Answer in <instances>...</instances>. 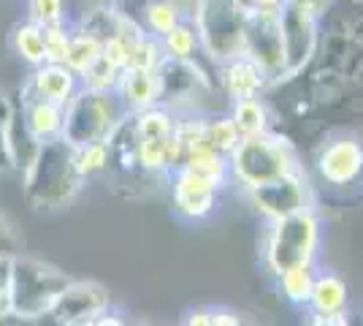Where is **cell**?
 I'll use <instances>...</instances> for the list:
<instances>
[{
    "instance_id": "obj_1",
    "label": "cell",
    "mask_w": 363,
    "mask_h": 326,
    "mask_svg": "<svg viewBox=\"0 0 363 326\" xmlns=\"http://www.w3.org/2000/svg\"><path fill=\"white\" fill-rule=\"evenodd\" d=\"M84 183L76 166V150L62 139H41L25 166V193L35 210H57L74 199Z\"/></svg>"
},
{
    "instance_id": "obj_2",
    "label": "cell",
    "mask_w": 363,
    "mask_h": 326,
    "mask_svg": "<svg viewBox=\"0 0 363 326\" xmlns=\"http://www.w3.org/2000/svg\"><path fill=\"white\" fill-rule=\"evenodd\" d=\"M228 163H230V180H236L244 190L272 183L277 177L298 169L293 144L272 131L242 136L233 153L228 156Z\"/></svg>"
},
{
    "instance_id": "obj_3",
    "label": "cell",
    "mask_w": 363,
    "mask_h": 326,
    "mask_svg": "<svg viewBox=\"0 0 363 326\" xmlns=\"http://www.w3.org/2000/svg\"><path fill=\"white\" fill-rule=\"evenodd\" d=\"M125 117H128V109L117 90L101 93V90L79 87L74 98L65 104L60 136L71 147H82L90 141H108Z\"/></svg>"
},
{
    "instance_id": "obj_4",
    "label": "cell",
    "mask_w": 363,
    "mask_h": 326,
    "mask_svg": "<svg viewBox=\"0 0 363 326\" xmlns=\"http://www.w3.org/2000/svg\"><path fill=\"white\" fill-rule=\"evenodd\" d=\"M320 245V220L312 210L296 215L269 220V232L263 239V261L279 278L293 266L315 264Z\"/></svg>"
},
{
    "instance_id": "obj_5",
    "label": "cell",
    "mask_w": 363,
    "mask_h": 326,
    "mask_svg": "<svg viewBox=\"0 0 363 326\" xmlns=\"http://www.w3.org/2000/svg\"><path fill=\"white\" fill-rule=\"evenodd\" d=\"M247 14L250 11L242 0H196L193 25L209 60L220 65L242 55Z\"/></svg>"
},
{
    "instance_id": "obj_6",
    "label": "cell",
    "mask_w": 363,
    "mask_h": 326,
    "mask_svg": "<svg viewBox=\"0 0 363 326\" xmlns=\"http://www.w3.org/2000/svg\"><path fill=\"white\" fill-rule=\"evenodd\" d=\"M71 278L38 259L11 261V313L19 318H41L57 305Z\"/></svg>"
},
{
    "instance_id": "obj_7",
    "label": "cell",
    "mask_w": 363,
    "mask_h": 326,
    "mask_svg": "<svg viewBox=\"0 0 363 326\" xmlns=\"http://www.w3.org/2000/svg\"><path fill=\"white\" fill-rule=\"evenodd\" d=\"M328 0H285L282 14V38H285V71L282 79H293L303 71L318 49V19Z\"/></svg>"
},
{
    "instance_id": "obj_8",
    "label": "cell",
    "mask_w": 363,
    "mask_h": 326,
    "mask_svg": "<svg viewBox=\"0 0 363 326\" xmlns=\"http://www.w3.org/2000/svg\"><path fill=\"white\" fill-rule=\"evenodd\" d=\"M242 55L250 58L272 82H282L285 71V38H282V14L279 9L250 11L244 28Z\"/></svg>"
},
{
    "instance_id": "obj_9",
    "label": "cell",
    "mask_w": 363,
    "mask_h": 326,
    "mask_svg": "<svg viewBox=\"0 0 363 326\" xmlns=\"http://www.w3.org/2000/svg\"><path fill=\"white\" fill-rule=\"evenodd\" d=\"M247 196L266 220H279V217L312 210V193H309V183L301 174V169L282 174L272 183L250 188Z\"/></svg>"
},
{
    "instance_id": "obj_10",
    "label": "cell",
    "mask_w": 363,
    "mask_h": 326,
    "mask_svg": "<svg viewBox=\"0 0 363 326\" xmlns=\"http://www.w3.org/2000/svg\"><path fill=\"white\" fill-rule=\"evenodd\" d=\"M111 308V294L106 286L95 280H71L60 294L57 305L49 315H55L57 324H95Z\"/></svg>"
},
{
    "instance_id": "obj_11",
    "label": "cell",
    "mask_w": 363,
    "mask_h": 326,
    "mask_svg": "<svg viewBox=\"0 0 363 326\" xmlns=\"http://www.w3.org/2000/svg\"><path fill=\"white\" fill-rule=\"evenodd\" d=\"M171 183H174V207L182 217L187 220H203L206 215H212L217 207V190L212 180L201 177L193 169L179 166L177 171H171Z\"/></svg>"
},
{
    "instance_id": "obj_12",
    "label": "cell",
    "mask_w": 363,
    "mask_h": 326,
    "mask_svg": "<svg viewBox=\"0 0 363 326\" xmlns=\"http://www.w3.org/2000/svg\"><path fill=\"white\" fill-rule=\"evenodd\" d=\"M320 177L331 185H350L363 171V144L352 136L331 141L318 158Z\"/></svg>"
},
{
    "instance_id": "obj_13",
    "label": "cell",
    "mask_w": 363,
    "mask_h": 326,
    "mask_svg": "<svg viewBox=\"0 0 363 326\" xmlns=\"http://www.w3.org/2000/svg\"><path fill=\"white\" fill-rule=\"evenodd\" d=\"M220 85L228 93V98L239 101V98H250V95L260 93L269 85V77L250 58L236 55L230 60L220 63Z\"/></svg>"
},
{
    "instance_id": "obj_14",
    "label": "cell",
    "mask_w": 363,
    "mask_h": 326,
    "mask_svg": "<svg viewBox=\"0 0 363 326\" xmlns=\"http://www.w3.org/2000/svg\"><path fill=\"white\" fill-rule=\"evenodd\" d=\"M82 87V82L65 63H41L35 65V74L30 79V93L57 101V104H68Z\"/></svg>"
},
{
    "instance_id": "obj_15",
    "label": "cell",
    "mask_w": 363,
    "mask_h": 326,
    "mask_svg": "<svg viewBox=\"0 0 363 326\" xmlns=\"http://www.w3.org/2000/svg\"><path fill=\"white\" fill-rule=\"evenodd\" d=\"M117 93H120L128 114L155 107V104H160V74L150 71V68H125Z\"/></svg>"
},
{
    "instance_id": "obj_16",
    "label": "cell",
    "mask_w": 363,
    "mask_h": 326,
    "mask_svg": "<svg viewBox=\"0 0 363 326\" xmlns=\"http://www.w3.org/2000/svg\"><path fill=\"white\" fill-rule=\"evenodd\" d=\"M62 114H65L62 104L41 98V95H33V101L28 104V114H25V128L30 131V136L35 141L60 136Z\"/></svg>"
},
{
    "instance_id": "obj_17",
    "label": "cell",
    "mask_w": 363,
    "mask_h": 326,
    "mask_svg": "<svg viewBox=\"0 0 363 326\" xmlns=\"http://www.w3.org/2000/svg\"><path fill=\"white\" fill-rule=\"evenodd\" d=\"M347 308V283L333 275V272H320L315 275V286L309 294V310L312 315H325V313H339Z\"/></svg>"
},
{
    "instance_id": "obj_18",
    "label": "cell",
    "mask_w": 363,
    "mask_h": 326,
    "mask_svg": "<svg viewBox=\"0 0 363 326\" xmlns=\"http://www.w3.org/2000/svg\"><path fill=\"white\" fill-rule=\"evenodd\" d=\"M104 55V41L90 31H76L71 33V44H68V55H65V65L74 71L76 77H82L92 63L101 60ZM82 82V79H79Z\"/></svg>"
},
{
    "instance_id": "obj_19",
    "label": "cell",
    "mask_w": 363,
    "mask_h": 326,
    "mask_svg": "<svg viewBox=\"0 0 363 326\" xmlns=\"http://www.w3.org/2000/svg\"><path fill=\"white\" fill-rule=\"evenodd\" d=\"M182 19H184V9L177 0H147L144 11H141L144 31L150 36H157V38H163L168 31H174Z\"/></svg>"
},
{
    "instance_id": "obj_20",
    "label": "cell",
    "mask_w": 363,
    "mask_h": 326,
    "mask_svg": "<svg viewBox=\"0 0 363 326\" xmlns=\"http://www.w3.org/2000/svg\"><path fill=\"white\" fill-rule=\"evenodd\" d=\"M182 166H184V169H193L196 174L206 177V180H212L217 188L228 185V180H230V163H228V156L212 150L209 144L201 147V150H196V153H190V156L184 158Z\"/></svg>"
},
{
    "instance_id": "obj_21",
    "label": "cell",
    "mask_w": 363,
    "mask_h": 326,
    "mask_svg": "<svg viewBox=\"0 0 363 326\" xmlns=\"http://www.w3.org/2000/svg\"><path fill=\"white\" fill-rule=\"evenodd\" d=\"M230 117H233V123H236L242 136H255V134H266L269 131V112H266V104L257 95L233 101Z\"/></svg>"
},
{
    "instance_id": "obj_22",
    "label": "cell",
    "mask_w": 363,
    "mask_h": 326,
    "mask_svg": "<svg viewBox=\"0 0 363 326\" xmlns=\"http://www.w3.org/2000/svg\"><path fill=\"white\" fill-rule=\"evenodd\" d=\"M163 52L171 60H193L198 49H201V38H198V31L193 25V19H182L174 31H168L163 38Z\"/></svg>"
},
{
    "instance_id": "obj_23",
    "label": "cell",
    "mask_w": 363,
    "mask_h": 326,
    "mask_svg": "<svg viewBox=\"0 0 363 326\" xmlns=\"http://www.w3.org/2000/svg\"><path fill=\"white\" fill-rule=\"evenodd\" d=\"M315 264H303L293 266L288 272L279 275V291L288 299L290 305H309V294H312V286H315Z\"/></svg>"
},
{
    "instance_id": "obj_24",
    "label": "cell",
    "mask_w": 363,
    "mask_h": 326,
    "mask_svg": "<svg viewBox=\"0 0 363 326\" xmlns=\"http://www.w3.org/2000/svg\"><path fill=\"white\" fill-rule=\"evenodd\" d=\"M14 49L19 52L22 60L30 65L46 63V47H44V28L35 22H25L14 28Z\"/></svg>"
},
{
    "instance_id": "obj_25",
    "label": "cell",
    "mask_w": 363,
    "mask_h": 326,
    "mask_svg": "<svg viewBox=\"0 0 363 326\" xmlns=\"http://www.w3.org/2000/svg\"><path fill=\"white\" fill-rule=\"evenodd\" d=\"M166 60V52H163V44L157 36H150L144 31L133 41L130 47V60H128V68H150V71H157Z\"/></svg>"
},
{
    "instance_id": "obj_26",
    "label": "cell",
    "mask_w": 363,
    "mask_h": 326,
    "mask_svg": "<svg viewBox=\"0 0 363 326\" xmlns=\"http://www.w3.org/2000/svg\"><path fill=\"white\" fill-rule=\"evenodd\" d=\"M82 87L87 90H101V93H114L120 87V79H122V68L111 65V63L101 55V60L92 63L90 68L82 74Z\"/></svg>"
},
{
    "instance_id": "obj_27",
    "label": "cell",
    "mask_w": 363,
    "mask_h": 326,
    "mask_svg": "<svg viewBox=\"0 0 363 326\" xmlns=\"http://www.w3.org/2000/svg\"><path fill=\"white\" fill-rule=\"evenodd\" d=\"M242 134L233 123V117H214V120H206V141L209 147L223 153V156H230L233 147L239 144Z\"/></svg>"
},
{
    "instance_id": "obj_28",
    "label": "cell",
    "mask_w": 363,
    "mask_h": 326,
    "mask_svg": "<svg viewBox=\"0 0 363 326\" xmlns=\"http://www.w3.org/2000/svg\"><path fill=\"white\" fill-rule=\"evenodd\" d=\"M76 150V166L84 177H92L98 171H104L111 163V150H108V141H90V144H82L74 147Z\"/></svg>"
},
{
    "instance_id": "obj_29",
    "label": "cell",
    "mask_w": 363,
    "mask_h": 326,
    "mask_svg": "<svg viewBox=\"0 0 363 326\" xmlns=\"http://www.w3.org/2000/svg\"><path fill=\"white\" fill-rule=\"evenodd\" d=\"M28 11H30V22L41 25V28H52V25L65 22V3L62 0H30Z\"/></svg>"
},
{
    "instance_id": "obj_30",
    "label": "cell",
    "mask_w": 363,
    "mask_h": 326,
    "mask_svg": "<svg viewBox=\"0 0 363 326\" xmlns=\"http://www.w3.org/2000/svg\"><path fill=\"white\" fill-rule=\"evenodd\" d=\"M68 44H71V31H65V22H62V25L44 28L46 63H65Z\"/></svg>"
},
{
    "instance_id": "obj_31",
    "label": "cell",
    "mask_w": 363,
    "mask_h": 326,
    "mask_svg": "<svg viewBox=\"0 0 363 326\" xmlns=\"http://www.w3.org/2000/svg\"><path fill=\"white\" fill-rule=\"evenodd\" d=\"M242 324V315L228 308H212V326H236Z\"/></svg>"
},
{
    "instance_id": "obj_32",
    "label": "cell",
    "mask_w": 363,
    "mask_h": 326,
    "mask_svg": "<svg viewBox=\"0 0 363 326\" xmlns=\"http://www.w3.org/2000/svg\"><path fill=\"white\" fill-rule=\"evenodd\" d=\"M312 324H347L350 321V315H347V310H339V313H325V315H312L309 318Z\"/></svg>"
},
{
    "instance_id": "obj_33",
    "label": "cell",
    "mask_w": 363,
    "mask_h": 326,
    "mask_svg": "<svg viewBox=\"0 0 363 326\" xmlns=\"http://www.w3.org/2000/svg\"><path fill=\"white\" fill-rule=\"evenodd\" d=\"M247 11H266V9H282L285 0H242Z\"/></svg>"
},
{
    "instance_id": "obj_34",
    "label": "cell",
    "mask_w": 363,
    "mask_h": 326,
    "mask_svg": "<svg viewBox=\"0 0 363 326\" xmlns=\"http://www.w3.org/2000/svg\"><path fill=\"white\" fill-rule=\"evenodd\" d=\"M92 3H95V6H114L117 0H92Z\"/></svg>"
}]
</instances>
